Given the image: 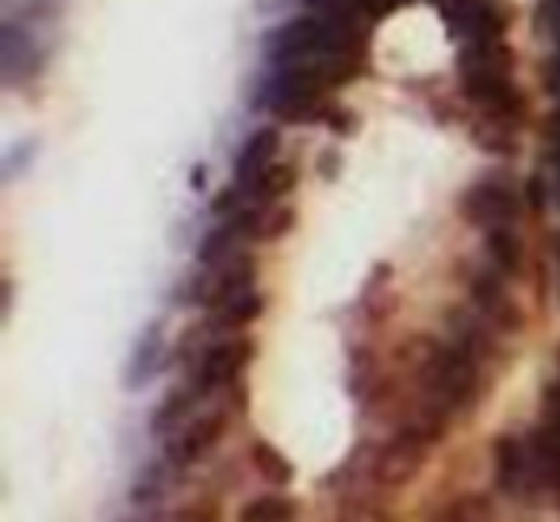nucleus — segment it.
Returning <instances> with one entry per match:
<instances>
[{
    "instance_id": "obj_11",
    "label": "nucleus",
    "mask_w": 560,
    "mask_h": 522,
    "mask_svg": "<svg viewBox=\"0 0 560 522\" xmlns=\"http://www.w3.org/2000/svg\"><path fill=\"white\" fill-rule=\"evenodd\" d=\"M249 461H254L257 476H261L265 484H272V488H284V484H292V476H296L292 461L269 442H257L254 453H249Z\"/></svg>"
},
{
    "instance_id": "obj_5",
    "label": "nucleus",
    "mask_w": 560,
    "mask_h": 522,
    "mask_svg": "<svg viewBox=\"0 0 560 522\" xmlns=\"http://www.w3.org/2000/svg\"><path fill=\"white\" fill-rule=\"evenodd\" d=\"M442 12L445 27L457 35L460 43L472 39H506L511 27V12L503 0H434Z\"/></svg>"
},
{
    "instance_id": "obj_15",
    "label": "nucleus",
    "mask_w": 560,
    "mask_h": 522,
    "mask_svg": "<svg viewBox=\"0 0 560 522\" xmlns=\"http://www.w3.org/2000/svg\"><path fill=\"white\" fill-rule=\"evenodd\" d=\"M158 350H162V335H147V343H142V350L135 353V369H131V384H142L147 381V369H150V358L158 361Z\"/></svg>"
},
{
    "instance_id": "obj_17",
    "label": "nucleus",
    "mask_w": 560,
    "mask_h": 522,
    "mask_svg": "<svg viewBox=\"0 0 560 522\" xmlns=\"http://www.w3.org/2000/svg\"><path fill=\"white\" fill-rule=\"evenodd\" d=\"M180 522H219V514L211 507H192V511L180 514Z\"/></svg>"
},
{
    "instance_id": "obj_6",
    "label": "nucleus",
    "mask_w": 560,
    "mask_h": 522,
    "mask_svg": "<svg viewBox=\"0 0 560 522\" xmlns=\"http://www.w3.org/2000/svg\"><path fill=\"white\" fill-rule=\"evenodd\" d=\"M249 358H254V343L246 335H226L215 338L208 350L196 361V388L208 396V392H226L242 381Z\"/></svg>"
},
{
    "instance_id": "obj_16",
    "label": "nucleus",
    "mask_w": 560,
    "mask_h": 522,
    "mask_svg": "<svg viewBox=\"0 0 560 522\" xmlns=\"http://www.w3.org/2000/svg\"><path fill=\"white\" fill-rule=\"evenodd\" d=\"M545 427H552L560 434V376L545 388Z\"/></svg>"
},
{
    "instance_id": "obj_1",
    "label": "nucleus",
    "mask_w": 560,
    "mask_h": 522,
    "mask_svg": "<svg viewBox=\"0 0 560 522\" xmlns=\"http://www.w3.org/2000/svg\"><path fill=\"white\" fill-rule=\"evenodd\" d=\"M269 58L272 66H312L335 85H346L369 62V27L307 12L272 32Z\"/></svg>"
},
{
    "instance_id": "obj_14",
    "label": "nucleus",
    "mask_w": 560,
    "mask_h": 522,
    "mask_svg": "<svg viewBox=\"0 0 560 522\" xmlns=\"http://www.w3.org/2000/svg\"><path fill=\"white\" fill-rule=\"evenodd\" d=\"M434 522H488V503H483V496H460Z\"/></svg>"
},
{
    "instance_id": "obj_9",
    "label": "nucleus",
    "mask_w": 560,
    "mask_h": 522,
    "mask_svg": "<svg viewBox=\"0 0 560 522\" xmlns=\"http://www.w3.org/2000/svg\"><path fill=\"white\" fill-rule=\"evenodd\" d=\"M280 162V131L277 127H257L238 150V162H234V188L246 193L257 177L272 170Z\"/></svg>"
},
{
    "instance_id": "obj_7",
    "label": "nucleus",
    "mask_w": 560,
    "mask_h": 522,
    "mask_svg": "<svg viewBox=\"0 0 560 522\" xmlns=\"http://www.w3.org/2000/svg\"><path fill=\"white\" fill-rule=\"evenodd\" d=\"M226 434V415L223 411H208V415H192L185 427L173 434L170 442V465L188 468L196 461H203L211 450L219 445V438Z\"/></svg>"
},
{
    "instance_id": "obj_8",
    "label": "nucleus",
    "mask_w": 560,
    "mask_h": 522,
    "mask_svg": "<svg viewBox=\"0 0 560 522\" xmlns=\"http://www.w3.org/2000/svg\"><path fill=\"white\" fill-rule=\"evenodd\" d=\"M495 480L506 496H522V491L534 488L541 476H537V461H534V445L529 438L518 434H503L495 442Z\"/></svg>"
},
{
    "instance_id": "obj_10",
    "label": "nucleus",
    "mask_w": 560,
    "mask_h": 522,
    "mask_svg": "<svg viewBox=\"0 0 560 522\" xmlns=\"http://www.w3.org/2000/svg\"><path fill=\"white\" fill-rule=\"evenodd\" d=\"M483 250H488V262H491V269H495V274H503V277L518 274L522 242H518V234H514V227H495V231H488Z\"/></svg>"
},
{
    "instance_id": "obj_4",
    "label": "nucleus",
    "mask_w": 560,
    "mask_h": 522,
    "mask_svg": "<svg viewBox=\"0 0 560 522\" xmlns=\"http://www.w3.org/2000/svg\"><path fill=\"white\" fill-rule=\"evenodd\" d=\"M460 211L468 223L495 231V227H514V219L522 216V193L506 173H488L476 185H468V193L460 196Z\"/></svg>"
},
{
    "instance_id": "obj_12",
    "label": "nucleus",
    "mask_w": 560,
    "mask_h": 522,
    "mask_svg": "<svg viewBox=\"0 0 560 522\" xmlns=\"http://www.w3.org/2000/svg\"><path fill=\"white\" fill-rule=\"evenodd\" d=\"M238 522H296V503L280 491H269V496H257L242 507Z\"/></svg>"
},
{
    "instance_id": "obj_2",
    "label": "nucleus",
    "mask_w": 560,
    "mask_h": 522,
    "mask_svg": "<svg viewBox=\"0 0 560 522\" xmlns=\"http://www.w3.org/2000/svg\"><path fill=\"white\" fill-rule=\"evenodd\" d=\"M457 73L465 96L480 108L483 119L518 131V124L526 119V93L514 81V50L506 47V39L460 43Z\"/></svg>"
},
{
    "instance_id": "obj_3",
    "label": "nucleus",
    "mask_w": 560,
    "mask_h": 522,
    "mask_svg": "<svg viewBox=\"0 0 560 522\" xmlns=\"http://www.w3.org/2000/svg\"><path fill=\"white\" fill-rule=\"evenodd\" d=\"M427 388L430 411L438 419L472 404L476 388H480V335L476 330H460L453 343L434 346L427 361Z\"/></svg>"
},
{
    "instance_id": "obj_13",
    "label": "nucleus",
    "mask_w": 560,
    "mask_h": 522,
    "mask_svg": "<svg viewBox=\"0 0 560 522\" xmlns=\"http://www.w3.org/2000/svg\"><path fill=\"white\" fill-rule=\"evenodd\" d=\"M200 388H173L170 396L162 399V407L154 411V430L158 434H170V430H180L192 415V399Z\"/></svg>"
}]
</instances>
